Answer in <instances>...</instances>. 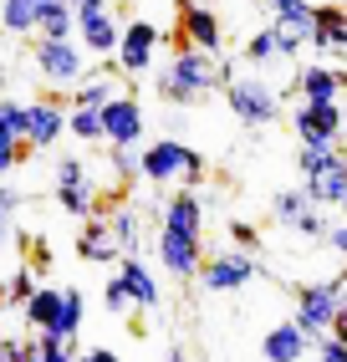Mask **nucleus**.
Returning <instances> with one entry per match:
<instances>
[{
  "label": "nucleus",
  "mask_w": 347,
  "mask_h": 362,
  "mask_svg": "<svg viewBox=\"0 0 347 362\" xmlns=\"http://www.w3.org/2000/svg\"><path fill=\"white\" fill-rule=\"evenodd\" d=\"M205 260V204L194 189L174 194L164 204V220H159V265L174 281H194Z\"/></svg>",
  "instance_id": "1"
},
{
  "label": "nucleus",
  "mask_w": 347,
  "mask_h": 362,
  "mask_svg": "<svg viewBox=\"0 0 347 362\" xmlns=\"http://www.w3.org/2000/svg\"><path fill=\"white\" fill-rule=\"evenodd\" d=\"M220 82H225V77H220L215 57H205V52H194V46L179 41V46H174V57L164 62L154 92L164 103H174V107H189V103H205Z\"/></svg>",
  "instance_id": "2"
},
{
  "label": "nucleus",
  "mask_w": 347,
  "mask_h": 362,
  "mask_svg": "<svg viewBox=\"0 0 347 362\" xmlns=\"http://www.w3.org/2000/svg\"><path fill=\"white\" fill-rule=\"evenodd\" d=\"M138 174L148 184H174V179L200 184L205 179V153H194L189 143H179V138H154L138 153Z\"/></svg>",
  "instance_id": "3"
},
{
  "label": "nucleus",
  "mask_w": 347,
  "mask_h": 362,
  "mask_svg": "<svg viewBox=\"0 0 347 362\" xmlns=\"http://www.w3.org/2000/svg\"><path fill=\"white\" fill-rule=\"evenodd\" d=\"M342 301H347V281H342V276H337V281L296 286V317H291V322H296V327H302L312 342H317V337H327V332H332Z\"/></svg>",
  "instance_id": "4"
},
{
  "label": "nucleus",
  "mask_w": 347,
  "mask_h": 362,
  "mask_svg": "<svg viewBox=\"0 0 347 362\" xmlns=\"http://www.w3.org/2000/svg\"><path fill=\"white\" fill-rule=\"evenodd\" d=\"M225 103L235 112V123L245 128H266L281 117V92L261 77H225Z\"/></svg>",
  "instance_id": "5"
},
{
  "label": "nucleus",
  "mask_w": 347,
  "mask_h": 362,
  "mask_svg": "<svg viewBox=\"0 0 347 362\" xmlns=\"http://www.w3.org/2000/svg\"><path fill=\"white\" fill-rule=\"evenodd\" d=\"M31 62H36V71H41V77L52 82L57 92H72V87L87 77V52H82V46L72 41V36H67V41L41 36V41H36V52H31Z\"/></svg>",
  "instance_id": "6"
},
{
  "label": "nucleus",
  "mask_w": 347,
  "mask_h": 362,
  "mask_svg": "<svg viewBox=\"0 0 347 362\" xmlns=\"http://www.w3.org/2000/svg\"><path fill=\"white\" fill-rule=\"evenodd\" d=\"M77 16V46L92 57H113L118 52V36H123V21L113 11V0H82V6H72Z\"/></svg>",
  "instance_id": "7"
},
{
  "label": "nucleus",
  "mask_w": 347,
  "mask_h": 362,
  "mask_svg": "<svg viewBox=\"0 0 347 362\" xmlns=\"http://www.w3.org/2000/svg\"><path fill=\"white\" fill-rule=\"evenodd\" d=\"M256 276H261L256 255H245V250H235V245L200 260V286H205L210 296H230V291H240V286H251Z\"/></svg>",
  "instance_id": "8"
},
{
  "label": "nucleus",
  "mask_w": 347,
  "mask_h": 362,
  "mask_svg": "<svg viewBox=\"0 0 347 362\" xmlns=\"http://www.w3.org/2000/svg\"><path fill=\"white\" fill-rule=\"evenodd\" d=\"M159 46H164V31L154 26V21H128L118 36V71L123 77H143V71H154L159 62Z\"/></svg>",
  "instance_id": "9"
},
{
  "label": "nucleus",
  "mask_w": 347,
  "mask_h": 362,
  "mask_svg": "<svg viewBox=\"0 0 347 362\" xmlns=\"http://www.w3.org/2000/svg\"><path fill=\"white\" fill-rule=\"evenodd\" d=\"M103 143L108 148H138L143 143V103L118 92V98L103 107Z\"/></svg>",
  "instance_id": "10"
},
{
  "label": "nucleus",
  "mask_w": 347,
  "mask_h": 362,
  "mask_svg": "<svg viewBox=\"0 0 347 362\" xmlns=\"http://www.w3.org/2000/svg\"><path fill=\"white\" fill-rule=\"evenodd\" d=\"M179 36H184V46H194V52H205V57L225 52V26H220V16L210 6H200V0H184L179 6Z\"/></svg>",
  "instance_id": "11"
},
{
  "label": "nucleus",
  "mask_w": 347,
  "mask_h": 362,
  "mask_svg": "<svg viewBox=\"0 0 347 362\" xmlns=\"http://www.w3.org/2000/svg\"><path fill=\"white\" fill-rule=\"evenodd\" d=\"M62 138H67V107L57 98L26 103V133H21V143L26 148H57Z\"/></svg>",
  "instance_id": "12"
},
{
  "label": "nucleus",
  "mask_w": 347,
  "mask_h": 362,
  "mask_svg": "<svg viewBox=\"0 0 347 362\" xmlns=\"http://www.w3.org/2000/svg\"><path fill=\"white\" fill-rule=\"evenodd\" d=\"M291 133L302 143H337L342 138V107L337 103H302L291 112Z\"/></svg>",
  "instance_id": "13"
},
{
  "label": "nucleus",
  "mask_w": 347,
  "mask_h": 362,
  "mask_svg": "<svg viewBox=\"0 0 347 362\" xmlns=\"http://www.w3.org/2000/svg\"><path fill=\"white\" fill-rule=\"evenodd\" d=\"M307 46V36L302 31H286V26H261L251 41H245V62H256V66H271V62H291L296 52Z\"/></svg>",
  "instance_id": "14"
},
{
  "label": "nucleus",
  "mask_w": 347,
  "mask_h": 362,
  "mask_svg": "<svg viewBox=\"0 0 347 362\" xmlns=\"http://www.w3.org/2000/svg\"><path fill=\"white\" fill-rule=\"evenodd\" d=\"M342 92H347V71H337L327 62H312L296 71V98L302 103H337Z\"/></svg>",
  "instance_id": "15"
},
{
  "label": "nucleus",
  "mask_w": 347,
  "mask_h": 362,
  "mask_svg": "<svg viewBox=\"0 0 347 362\" xmlns=\"http://www.w3.org/2000/svg\"><path fill=\"white\" fill-rule=\"evenodd\" d=\"M312 347H317V342H312L296 322H276V327L261 337V357H266V362H307Z\"/></svg>",
  "instance_id": "16"
},
{
  "label": "nucleus",
  "mask_w": 347,
  "mask_h": 362,
  "mask_svg": "<svg viewBox=\"0 0 347 362\" xmlns=\"http://www.w3.org/2000/svg\"><path fill=\"white\" fill-rule=\"evenodd\" d=\"M307 46L322 57V52H337L347 57V11L342 6H317V21L307 31Z\"/></svg>",
  "instance_id": "17"
},
{
  "label": "nucleus",
  "mask_w": 347,
  "mask_h": 362,
  "mask_svg": "<svg viewBox=\"0 0 347 362\" xmlns=\"http://www.w3.org/2000/svg\"><path fill=\"white\" fill-rule=\"evenodd\" d=\"M118 281H123V291H128L133 311H154V306L164 301V291H159L154 271H148V265H143L138 255H123V265H118Z\"/></svg>",
  "instance_id": "18"
},
{
  "label": "nucleus",
  "mask_w": 347,
  "mask_h": 362,
  "mask_svg": "<svg viewBox=\"0 0 347 362\" xmlns=\"http://www.w3.org/2000/svg\"><path fill=\"white\" fill-rule=\"evenodd\" d=\"M302 194L312 209H347V163H337L322 179H302Z\"/></svg>",
  "instance_id": "19"
},
{
  "label": "nucleus",
  "mask_w": 347,
  "mask_h": 362,
  "mask_svg": "<svg viewBox=\"0 0 347 362\" xmlns=\"http://www.w3.org/2000/svg\"><path fill=\"white\" fill-rule=\"evenodd\" d=\"M82 317H87V296L77 291V286H62V311H57L52 332H41V337H52V342L72 347V337L82 332Z\"/></svg>",
  "instance_id": "20"
},
{
  "label": "nucleus",
  "mask_w": 347,
  "mask_h": 362,
  "mask_svg": "<svg viewBox=\"0 0 347 362\" xmlns=\"http://www.w3.org/2000/svg\"><path fill=\"white\" fill-rule=\"evenodd\" d=\"M77 255H82L87 265H113L118 245H113V230H108L103 214H92V220H87V230H82V240H77Z\"/></svg>",
  "instance_id": "21"
},
{
  "label": "nucleus",
  "mask_w": 347,
  "mask_h": 362,
  "mask_svg": "<svg viewBox=\"0 0 347 362\" xmlns=\"http://www.w3.org/2000/svg\"><path fill=\"white\" fill-rule=\"evenodd\" d=\"M52 6V0H0V26L11 36H31L41 26V11Z\"/></svg>",
  "instance_id": "22"
},
{
  "label": "nucleus",
  "mask_w": 347,
  "mask_h": 362,
  "mask_svg": "<svg viewBox=\"0 0 347 362\" xmlns=\"http://www.w3.org/2000/svg\"><path fill=\"white\" fill-rule=\"evenodd\" d=\"M337 163H347V153L337 148V143H302V153H296L302 179H322V174H332Z\"/></svg>",
  "instance_id": "23"
},
{
  "label": "nucleus",
  "mask_w": 347,
  "mask_h": 362,
  "mask_svg": "<svg viewBox=\"0 0 347 362\" xmlns=\"http://www.w3.org/2000/svg\"><path fill=\"white\" fill-rule=\"evenodd\" d=\"M21 311H26V327H31V332H52L57 311H62V286H36L31 301L21 306Z\"/></svg>",
  "instance_id": "24"
},
{
  "label": "nucleus",
  "mask_w": 347,
  "mask_h": 362,
  "mask_svg": "<svg viewBox=\"0 0 347 362\" xmlns=\"http://www.w3.org/2000/svg\"><path fill=\"white\" fill-rule=\"evenodd\" d=\"M261 6L271 11V21L276 26H286V31H312V21H317V6L312 0H261Z\"/></svg>",
  "instance_id": "25"
},
{
  "label": "nucleus",
  "mask_w": 347,
  "mask_h": 362,
  "mask_svg": "<svg viewBox=\"0 0 347 362\" xmlns=\"http://www.w3.org/2000/svg\"><path fill=\"white\" fill-rule=\"evenodd\" d=\"M103 220H108V230H113L118 255H138V214H133V209H123V204H113Z\"/></svg>",
  "instance_id": "26"
},
{
  "label": "nucleus",
  "mask_w": 347,
  "mask_h": 362,
  "mask_svg": "<svg viewBox=\"0 0 347 362\" xmlns=\"http://www.w3.org/2000/svg\"><path fill=\"white\" fill-rule=\"evenodd\" d=\"M113 98H118V92H113V77H82L77 87H72V107H97V112H103Z\"/></svg>",
  "instance_id": "27"
},
{
  "label": "nucleus",
  "mask_w": 347,
  "mask_h": 362,
  "mask_svg": "<svg viewBox=\"0 0 347 362\" xmlns=\"http://www.w3.org/2000/svg\"><path fill=\"white\" fill-rule=\"evenodd\" d=\"M67 133L82 143H103V112L97 107H72L67 112Z\"/></svg>",
  "instance_id": "28"
},
{
  "label": "nucleus",
  "mask_w": 347,
  "mask_h": 362,
  "mask_svg": "<svg viewBox=\"0 0 347 362\" xmlns=\"http://www.w3.org/2000/svg\"><path fill=\"white\" fill-rule=\"evenodd\" d=\"M307 209H312V204H307V194H302V189H281V194L271 199V214H276L281 225H296Z\"/></svg>",
  "instance_id": "29"
},
{
  "label": "nucleus",
  "mask_w": 347,
  "mask_h": 362,
  "mask_svg": "<svg viewBox=\"0 0 347 362\" xmlns=\"http://www.w3.org/2000/svg\"><path fill=\"white\" fill-rule=\"evenodd\" d=\"M31 148H26V143H21L6 123H0V174H11V168H21V158H26Z\"/></svg>",
  "instance_id": "30"
},
{
  "label": "nucleus",
  "mask_w": 347,
  "mask_h": 362,
  "mask_svg": "<svg viewBox=\"0 0 347 362\" xmlns=\"http://www.w3.org/2000/svg\"><path fill=\"white\" fill-rule=\"evenodd\" d=\"M31 291H36V276H31V271H16V276L6 281V291H0V301H6V306H26Z\"/></svg>",
  "instance_id": "31"
},
{
  "label": "nucleus",
  "mask_w": 347,
  "mask_h": 362,
  "mask_svg": "<svg viewBox=\"0 0 347 362\" xmlns=\"http://www.w3.org/2000/svg\"><path fill=\"white\" fill-rule=\"evenodd\" d=\"M0 362H36L31 337H6V332H0Z\"/></svg>",
  "instance_id": "32"
},
{
  "label": "nucleus",
  "mask_w": 347,
  "mask_h": 362,
  "mask_svg": "<svg viewBox=\"0 0 347 362\" xmlns=\"http://www.w3.org/2000/svg\"><path fill=\"white\" fill-rule=\"evenodd\" d=\"M62 184H92V179H87V158H77V153L57 158V189H62Z\"/></svg>",
  "instance_id": "33"
},
{
  "label": "nucleus",
  "mask_w": 347,
  "mask_h": 362,
  "mask_svg": "<svg viewBox=\"0 0 347 362\" xmlns=\"http://www.w3.org/2000/svg\"><path fill=\"white\" fill-rule=\"evenodd\" d=\"M31 347H36V362H77V357H72V347L52 342V337H41V332H31Z\"/></svg>",
  "instance_id": "34"
},
{
  "label": "nucleus",
  "mask_w": 347,
  "mask_h": 362,
  "mask_svg": "<svg viewBox=\"0 0 347 362\" xmlns=\"http://www.w3.org/2000/svg\"><path fill=\"white\" fill-rule=\"evenodd\" d=\"M108 163H113V179H118V184L138 179V153H133V148H113V158H108Z\"/></svg>",
  "instance_id": "35"
},
{
  "label": "nucleus",
  "mask_w": 347,
  "mask_h": 362,
  "mask_svg": "<svg viewBox=\"0 0 347 362\" xmlns=\"http://www.w3.org/2000/svg\"><path fill=\"white\" fill-rule=\"evenodd\" d=\"M230 245H235V250H245V255H256V250H261V235H256V225H240V220H230Z\"/></svg>",
  "instance_id": "36"
},
{
  "label": "nucleus",
  "mask_w": 347,
  "mask_h": 362,
  "mask_svg": "<svg viewBox=\"0 0 347 362\" xmlns=\"http://www.w3.org/2000/svg\"><path fill=\"white\" fill-rule=\"evenodd\" d=\"M16 204H21L16 189H0V250H6V235H11V220H16Z\"/></svg>",
  "instance_id": "37"
},
{
  "label": "nucleus",
  "mask_w": 347,
  "mask_h": 362,
  "mask_svg": "<svg viewBox=\"0 0 347 362\" xmlns=\"http://www.w3.org/2000/svg\"><path fill=\"white\" fill-rule=\"evenodd\" d=\"M0 123L21 138V133H26V103H11V98H6V103H0Z\"/></svg>",
  "instance_id": "38"
},
{
  "label": "nucleus",
  "mask_w": 347,
  "mask_h": 362,
  "mask_svg": "<svg viewBox=\"0 0 347 362\" xmlns=\"http://www.w3.org/2000/svg\"><path fill=\"white\" fill-rule=\"evenodd\" d=\"M291 230H296V235H307V240H322V235H327V220H322V209H307Z\"/></svg>",
  "instance_id": "39"
},
{
  "label": "nucleus",
  "mask_w": 347,
  "mask_h": 362,
  "mask_svg": "<svg viewBox=\"0 0 347 362\" xmlns=\"http://www.w3.org/2000/svg\"><path fill=\"white\" fill-rule=\"evenodd\" d=\"M317 362H347V342H337V337H317Z\"/></svg>",
  "instance_id": "40"
},
{
  "label": "nucleus",
  "mask_w": 347,
  "mask_h": 362,
  "mask_svg": "<svg viewBox=\"0 0 347 362\" xmlns=\"http://www.w3.org/2000/svg\"><path fill=\"white\" fill-rule=\"evenodd\" d=\"M103 301H108V311H118V317H123V311H133V301H128V291H123V281H118V276L103 286Z\"/></svg>",
  "instance_id": "41"
},
{
  "label": "nucleus",
  "mask_w": 347,
  "mask_h": 362,
  "mask_svg": "<svg viewBox=\"0 0 347 362\" xmlns=\"http://www.w3.org/2000/svg\"><path fill=\"white\" fill-rule=\"evenodd\" d=\"M322 245H332V255H337V260H347V220L327 225V235H322Z\"/></svg>",
  "instance_id": "42"
},
{
  "label": "nucleus",
  "mask_w": 347,
  "mask_h": 362,
  "mask_svg": "<svg viewBox=\"0 0 347 362\" xmlns=\"http://www.w3.org/2000/svg\"><path fill=\"white\" fill-rule=\"evenodd\" d=\"M77 362H118V352H113V347H92V352H82Z\"/></svg>",
  "instance_id": "43"
},
{
  "label": "nucleus",
  "mask_w": 347,
  "mask_h": 362,
  "mask_svg": "<svg viewBox=\"0 0 347 362\" xmlns=\"http://www.w3.org/2000/svg\"><path fill=\"white\" fill-rule=\"evenodd\" d=\"M332 337H337V342H347V301H342V311H337V322H332Z\"/></svg>",
  "instance_id": "44"
},
{
  "label": "nucleus",
  "mask_w": 347,
  "mask_h": 362,
  "mask_svg": "<svg viewBox=\"0 0 347 362\" xmlns=\"http://www.w3.org/2000/svg\"><path fill=\"white\" fill-rule=\"evenodd\" d=\"M164 362H189V352H184V347H169V357H164Z\"/></svg>",
  "instance_id": "45"
},
{
  "label": "nucleus",
  "mask_w": 347,
  "mask_h": 362,
  "mask_svg": "<svg viewBox=\"0 0 347 362\" xmlns=\"http://www.w3.org/2000/svg\"><path fill=\"white\" fill-rule=\"evenodd\" d=\"M67 6H82V0H67Z\"/></svg>",
  "instance_id": "46"
},
{
  "label": "nucleus",
  "mask_w": 347,
  "mask_h": 362,
  "mask_svg": "<svg viewBox=\"0 0 347 362\" xmlns=\"http://www.w3.org/2000/svg\"><path fill=\"white\" fill-rule=\"evenodd\" d=\"M307 362H317V357H307Z\"/></svg>",
  "instance_id": "47"
},
{
  "label": "nucleus",
  "mask_w": 347,
  "mask_h": 362,
  "mask_svg": "<svg viewBox=\"0 0 347 362\" xmlns=\"http://www.w3.org/2000/svg\"><path fill=\"white\" fill-rule=\"evenodd\" d=\"M342 11H347V6H342Z\"/></svg>",
  "instance_id": "48"
}]
</instances>
